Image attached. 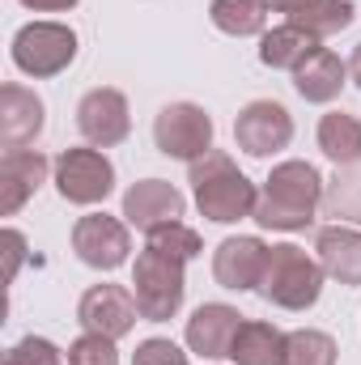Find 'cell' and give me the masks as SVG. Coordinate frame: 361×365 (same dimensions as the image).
<instances>
[{"instance_id": "6da1fadb", "label": "cell", "mask_w": 361, "mask_h": 365, "mask_svg": "<svg viewBox=\"0 0 361 365\" xmlns=\"http://www.w3.org/2000/svg\"><path fill=\"white\" fill-rule=\"evenodd\" d=\"M323 200V175L310 162H280L264 179V191L255 200V221L264 230H306Z\"/></svg>"}, {"instance_id": "7a4b0ae2", "label": "cell", "mask_w": 361, "mask_h": 365, "mask_svg": "<svg viewBox=\"0 0 361 365\" xmlns=\"http://www.w3.org/2000/svg\"><path fill=\"white\" fill-rule=\"evenodd\" d=\"M191 191H195V208L217 225H234V221L251 217L255 200H260L255 182L234 166L230 153H217V149H208L200 162H191Z\"/></svg>"}, {"instance_id": "3957f363", "label": "cell", "mask_w": 361, "mask_h": 365, "mask_svg": "<svg viewBox=\"0 0 361 365\" xmlns=\"http://www.w3.org/2000/svg\"><path fill=\"white\" fill-rule=\"evenodd\" d=\"M323 264L310 259L302 247L293 242H280V247H268V264H264V276H260V297L280 306V310H306L319 302L323 293Z\"/></svg>"}, {"instance_id": "277c9868", "label": "cell", "mask_w": 361, "mask_h": 365, "mask_svg": "<svg viewBox=\"0 0 361 365\" xmlns=\"http://www.w3.org/2000/svg\"><path fill=\"white\" fill-rule=\"evenodd\" d=\"M183 293H187L183 259H171V255L145 247L136 255V268H132V297L141 306V319H149V323L175 319L183 306Z\"/></svg>"}, {"instance_id": "5b68a950", "label": "cell", "mask_w": 361, "mask_h": 365, "mask_svg": "<svg viewBox=\"0 0 361 365\" xmlns=\"http://www.w3.org/2000/svg\"><path fill=\"white\" fill-rule=\"evenodd\" d=\"M77 60V34L60 21H30L13 34V64L26 77H56Z\"/></svg>"}, {"instance_id": "8992f818", "label": "cell", "mask_w": 361, "mask_h": 365, "mask_svg": "<svg viewBox=\"0 0 361 365\" xmlns=\"http://www.w3.org/2000/svg\"><path fill=\"white\" fill-rule=\"evenodd\" d=\"M153 145L166 153V158H179V162H200L208 149H213V119L204 106L195 102H171L158 110L153 119Z\"/></svg>"}, {"instance_id": "52a82bcc", "label": "cell", "mask_w": 361, "mask_h": 365, "mask_svg": "<svg viewBox=\"0 0 361 365\" xmlns=\"http://www.w3.org/2000/svg\"><path fill=\"white\" fill-rule=\"evenodd\" d=\"M56 187L68 204H102L115 187V166L98 149H64L56 158Z\"/></svg>"}, {"instance_id": "ba28073f", "label": "cell", "mask_w": 361, "mask_h": 365, "mask_svg": "<svg viewBox=\"0 0 361 365\" xmlns=\"http://www.w3.org/2000/svg\"><path fill=\"white\" fill-rule=\"evenodd\" d=\"M234 140L251 158H272V153H280L293 140V115L280 102H272V98L247 102L238 110V119H234Z\"/></svg>"}, {"instance_id": "9c48e42d", "label": "cell", "mask_w": 361, "mask_h": 365, "mask_svg": "<svg viewBox=\"0 0 361 365\" xmlns=\"http://www.w3.org/2000/svg\"><path fill=\"white\" fill-rule=\"evenodd\" d=\"M73 251H77L81 264H90L98 272H115L119 264H128V251H132L128 225L119 217L90 212L73 225Z\"/></svg>"}, {"instance_id": "30bf717a", "label": "cell", "mask_w": 361, "mask_h": 365, "mask_svg": "<svg viewBox=\"0 0 361 365\" xmlns=\"http://www.w3.org/2000/svg\"><path fill=\"white\" fill-rule=\"evenodd\" d=\"M136 297L123 289V284H93L81 293V306H77V319L81 327L93 336H106V340H119L136 327Z\"/></svg>"}, {"instance_id": "8fae6325", "label": "cell", "mask_w": 361, "mask_h": 365, "mask_svg": "<svg viewBox=\"0 0 361 365\" xmlns=\"http://www.w3.org/2000/svg\"><path fill=\"white\" fill-rule=\"evenodd\" d=\"M77 128L93 149H111V145L128 140V132H132L128 98L119 90H90L77 106Z\"/></svg>"}, {"instance_id": "7c38bea8", "label": "cell", "mask_w": 361, "mask_h": 365, "mask_svg": "<svg viewBox=\"0 0 361 365\" xmlns=\"http://www.w3.org/2000/svg\"><path fill=\"white\" fill-rule=\"evenodd\" d=\"M183 208H187L183 191L171 187L166 179H141L123 191V217H128V225H136L145 234H153L158 225L179 221Z\"/></svg>"}, {"instance_id": "4fadbf2b", "label": "cell", "mask_w": 361, "mask_h": 365, "mask_svg": "<svg viewBox=\"0 0 361 365\" xmlns=\"http://www.w3.org/2000/svg\"><path fill=\"white\" fill-rule=\"evenodd\" d=\"M268 264V247L251 234H238V238H225L217 251H213V276L221 289H234V293H247V289H260V276Z\"/></svg>"}, {"instance_id": "5bb4252c", "label": "cell", "mask_w": 361, "mask_h": 365, "mask_svg": "<svg viewBox=\"0 0 361 365\" xmlns=\"http://www.w3.org/2000/svg\"><path fill=\"white\" fill-rule=\"evenodd\" d=\"M238 327H243V314H238L234 306H225V302H204V306L187 319V344H191V353L217 361V357H230V344H234Z\"/></svg>"}, {"instance_id": "9a60e30c", "label": "cell", "mask_w": 361, "mask_h": 365, "mask_svg": "<svg viewBox=\"0 0 361 365\" xmlns=\"http://www.w3.org/2000/svg\"><path fill=\"white\" fill-rule=\"evenodd\" d=\"M47 182V158L39 149H9L0 162V212L13 217Z\"/></svg>"}, {"instance_id": "2e32d148", "label": "cell", "mask_w": 361, "mask_h": 365, "mask_svg": "<svg viewBox=\"0 0 361 365\" xmlns=\"http://www.w3.org/2000/svg\"><path fill=\"white\" fill-rule=\"evenodd\" d=\"M39 132H43V98L26 86H4L0 90V145L26 149Z\"/></svg>"}, {"instance_id": "e0dca14e", "label": "cell", "mask_w": 361, "mask_h": 365, "mask_svg": "<svg viewBox=\"0 0 361 365\" xmlns=\"http://www.w3.org/2000/svg\"><path fill=\"white\" fill-rule=\"evenodd\" d=\"M315 251H319V264H323V272L332 280H340L349 289L361 284V230H353V225H327V230H319Z\"/></svg>"}, {"instance_id": "ac0fdd59", "label": "cell", "mask_w": 361, "mask_h": 365, "mask_svg": "<svg viewBox=\"0 0 361 365\" xmlns=\"http://www.w3.org/2000/svg\"><path fill=\"white\" fill-rule=\"evenodd\" d=\"M345 81H349V64H345L336 51H327V47H319V51L293 73V90L302 93L306 102H332V98H340Z\"/></svg>"}, {"instance_id": "d6986e66", "label": "cell", "mask_w": 361, "mask_h": 365, "mask_svg": "<svg viewBox=\"0 0 361 365\" xmlns=\"http://www.w3.org/2000/svg\"><path fill=\"white\" fill-rule=\"evenodd\" d=\"M285 344L289 336L272 323L260 319H243L234 344H230V361L234 365H285Z\"/></svg>"}, {"instance_id": "ffe728a7", "label": "cell", "mask_w": 361, "mask_h": 365, "mask_svg": "<svg viewBox=\"0 0 361 365\" xmlns=\"http://www.w3.org/2000/svg\"><path fill=\"white\" fill-rule=\"evenodd\" d=\"M315 51H319V38H315L310 30L293 26V21L272 26V30H264V38H260V60H264L268 68H289V73H298Z\"/></svg>"}, {"instance_id": "44dd1931", "label": "cell", "mask_w": 361, "mask_h": 365, "mask_svg": "<svg viewBox=\"0 0 361 365\" xmlns=\"http://www.w3.org/2000/svg\"><path fill=\"white\" fill-rule=\"evenodd\" d=\"M319 149L336 166H357L361 162V119L349 110H327L319 119Z\"/></svg>"}, {"instance_id": "7402d4cb", "label": "cell", "mask_w": 361, "mask_h": 365, "mask_svg": "<svg viewBox=\"0 0 361 365\" xmlns=\"http://www.w3.org/2000/svg\"><path fill=\"white\" fill-rule=\"evenodd\" d=\"M208 17L221 34L251 38V34H264L268 26V0H213Z\"/></svg>"}, {"instance_id": "603a6c76", "label": "cell", "mask_w": 361, "mask_h": 365, "mask_svg": "<svg viewBox=\"0 0 361 365\" xmlns=\"http://www.w3.org/2000/svg\"><path fill=\"white\" fill-rule=\"evenodd\" d=\"M353 17H357L353 0H319V4H310L306 13L289 17V21H293V26H302V30H310V34L323 43V38H332V34L349 30V26H353Z\"/></svg>"}, {"instance_id": "cb8c5ba5", "label": "cell", "mask_w": 361, "mask_h": 365, "mask_svg": "<svg viewBox=\"0 0 361 365\" xmlns=\"http://www.w3.org/2000/svg\"><path fill=\"white\" fill-rule=\"evenodd\" d=\"M336 340L327 331H289V344H285V365H336Z\"/></svg>"}, {"instance_id": "d4e9b609", "label": "cell", "mask_w": 361, "mask_h": 365, "mask_svg": "<svg viewBox=\"0 0 361 365\" xmlns=\"http://www.w3.org/2000/svg\"><path fill=\"white\" fill-rule=\"evenodd\" d=\"M149 247H153V251H162V255H171V259H183V264H191V259L204 251L200 234H195L191 225H183V221L158 225V230L149 234Z\"/></svg>"}, {"instance_id": "484cf974", "label": "cell", "mask_w": 361, "mask_h": 365, "mask_svg": "<svg viewBox=\"0 0 361 365\" xmlns=\"http://www.w3.org/2000/svg\"><path fill=\"white\" fill-rule=\"evenodd\" d=\"M68 365H119L115 340L86 331L81 340H73V349H68Z\"/></svg>"}, {"instance_id": "4316f807", "label": "cell", "mask_w": 361, "mask_h": 365, "mask_svg": "<svg viewBox=\"0 0 361 365\" xmlns=\"http://www.w3.org/2000/svg\"><path fill=\"white\" fill-rule=\"evenodd\" d=\"M4 365H68V361L60 357V349H56L51 340H43V336H26V340L4 357Z\"/></svg>"}, {"instance_id": "83f0119b", "label": "cell", "mask_w": 361, "mask_h": 365, "mask_svg": "<svg viewBox=\"0 0 361 365\" xmlns=\"http://www.w3.org/2000/svg\"><path fill=\"white\" fill-rule=\"evenodd\" d=\"M132 365H187V353H183L175 340H162V336H153V340L136 344Z\"/></svg>"}, {"instance_id": "f1b7e54d", "label": "cell", "mask_w": 361, "mask_h": 365, "mask_svg": "<svg viewBox=\"0 0 361 365\" xmlns=\"http://www.w3.org/2000/svg\"><path fill=\"white\" fill-rule=\"evenodd\" d=\"M4 255H9V264H4V276L13 280L17 268H21V255H26V238L17 234V230H4Z\"/></svg>"}, {"instance_id": "f546056e", "label": "cell", "mask_w": 361, "mask_h": 365, "mask_svg": "<svg viewBox=\"0 0 361 365\" xmlns=\"http://www.w3.org/2000/svg\"><path fill=\"white\" fill-rule=\"evenodd\" d=\"M310 4H319V0H268V9L285 13V17H298V13H306Z\"/></svg>"}, {"instance_id": "4dcf8cb0", "label": "cell", "mask_w": 361, "mask_h": 365, "mask_svg": "<svg viewBox=\"0 0 361 365\" xmlns=\"http://www.w3.org/2000/svg\"><path fill=\"white\" fill-rule=\"evenodd\" d=\"M26 9H34V13H64V9H73L77 0H21Z\"/></svg>"}, {"instance_id": "1f68e13d", "label": "cell", "mask_w": 361, "mask_h": 365, "mask_svg": "<svg viewBox=\"0 0 361 365\" xmlns=\"http://www.w3.org/2000/svg\"><path fill=\"white\" fill-rule=\"evenodd\" d=\"M349 77L357 81V90H361V43H357V51H353V60H349Z\"/></svg>"}]
</instances>
